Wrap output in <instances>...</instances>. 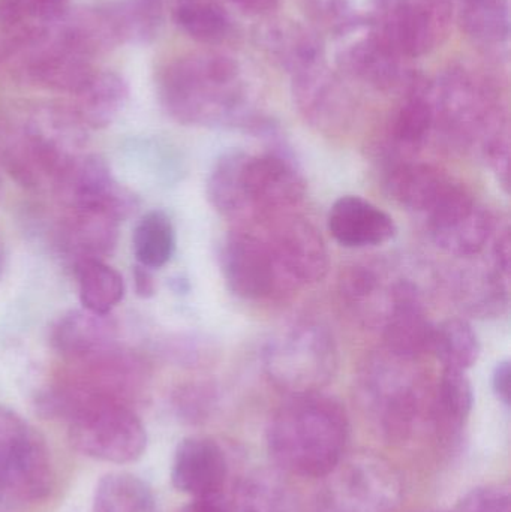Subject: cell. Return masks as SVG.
Here are the masks:
<instances>
[{
    "label": "cell",
    "instance_id": "7402d4cb",
    "mask_svg": "<svg viewBox=\"0 0 511 512\" xmlns=\"http://www.w3.org/2000/svg\"><path fill=\"white\" fill-rule=\"evenodd\" d=\"M257 39L270 60L291 77L326 63L324 41L315 27L290 20L272 21L258 30Z\"/></svg>",
    "mask_w": 511,
    "mask_h": 512
},
{
    "label": "cell",
    "instance_id": "1f68e13d",
    "mask_svg": "<svg viewBox=\"0 0 511 512\" xmlns=\"http://www.w3.org/2000/svg\"><path fill=\"white\" fill-rule=\"evenodd\" d=\"M78 292L84 309L98 315H110L125 297L122 274L105 261H84L74 265Z\"/></svg>",
    "mask_w": 511,
    "mask_h": 512
},
{
    "label": "cell",
    "instance_id": "7c38bea8",
    "mask_svg": "<svg viewBox=\"0 0 511 512\" xmlns=\"http://www.w3.org/2000/svg\"><path fill=\"white\" fill-rule=\"evenodd\" d=\"M432 242L456 258H473L488 246L495 231L489 210L461 183H453L425 216Z\"/></svg>",
    "mask_w": 511,
    "mask_h": 512
},
{
    "label": "cell",
    "instance_id": "d4e9b609",
    "mask_svg": "<svg viewBox=\"0 0 511 512\" xmlns=\"http://www.w3.org/2000/svg\"><path fill=\"white\" fill-rule=\"evenodd\" d=\"M431 81L423 75L402 95V102L389 126V141L399 155H411L425 146L434 132Z\"/></svg>",
    "mask_w": 511,
    "mask_h": 512
},
{
    "label": "cell",
    "instance_id": "c3c4849f",
    "mask_svg": "<svg viewBox=\"0 0 511 512\" xmlns=\"http://www.w3.org/2000/svg\"><path fill=\"white\" fill-rule=\"evenodd\" d=\"M0 194H2V179H0Z\"/></svg>",
    "mask_w": 511,
    "mask_h": 512
},
{
    "label": "cell",
    "instance_id": "ba28073f",
    "mask_svg": "<svg viewBox=\"0 0 511 512\" xmlns=\"http://www.w3.org/2000/svg\"><path fill=\"white\" fill-rule=\"evenodd\" d=\"M53 486L44 438L17 412L0 405V501L36 502Z\"/></svg>",
    "mask_w": 511,
    "mask_h": 512
},
{
    "label": "cell",
    "instance_id": "836d02e7",
    "mask_svg": "<svg viewBox=\"0 0 511 512\" xmlns=\"http://www.w3.org/2000/svg\"><path fill=\"white\" fill-rule=\"evenodd\" d=\"M132 248L143 267L153 270L168 264L176 251V230L170 216L162 210L144 215L135 227Z\"/></svg>",
    "mask_w": 511,
    "mask_h": 512
},
{
    "label": "cell",
    "instance_id": "5bb4252c",
    "mask_svg": "<svg viewBox=\"0 0 511 512\" xmlns=\"http://www.w3.org/2000/svg\"><path fill=\"white\" fill-rule=\"evenodd\" d=\"M221 262L228 288L243 300H266L284 292L269 243L257 228L231 231L222 246Z\"/></svg>",
    "mask_w": 511,
    "mask_h": 512
},
{
    "label": "cell",
    "instance_id": "603a6c76",
    "mask_svg": "<svg viewBox=\"0 0 511 512\" xmlns=\"http://www.w3.org/2000/svg\"><path fill=\"white\" fill-rule=\"evenodd\" d=\"M50 342L66 361L83 360L119 345V330L111 315H98L83 307L57 319Z\"/></svg>",
    "mask_w": 511,
    "mask_h": 512
},
{
    "label": "cell",
    "instance_id": "5b68a950",
    "mask_svg": "<svg viewBox=\"0 0 511 512\" xmlns=\"http://www.w3.org/2000/svg\"><path fill=\"white\" fill-rule=\"evenodd\" d=\"M263 363L270 381L291 396L318 393L336 375L338 346L320 322H294L267 343Z\"/></svg>",
    "mask_w": 511,
    "mask_h": 512
},
{
    "label": "cell",
    "instance_id": "44dd1931",
    "mask_svg": "<svg viewBox=\"0 0 511 512\" xmlns=\"http://www.w3.org/2000/svg\"><path fill=\"white\" fill-rule=\"evenodd\" d=\"M227 477V462L216 442L186 438L177 445L171 466L174 489L195 499L218 496Z\"/></svg>",
    "mask_w": 511,
    "mask_h": 512
},
{
    "label": "cell",
    "instance_id": "484cf974",
    "mask_svg": "<svg viewBox=\"0 0 511 512\" xmlns=\"http://www.w3.org/2000/svg\"><path fill=\"white\" fill-rule=\"evenodd\" d=\"M72 110L87 129L113 125L129 101V86L116 72H95L75 93Z\"/></svg>",
    "mask_w": 511,
    "mask_h": 512
},
{
    "label": "cell",
    "instance_id": "7a4b0ae2",
    "mask_svg": "<svg viewBox=\"0 0 511 512\" xmlns=\"http://www.w3.org/2000/svg\"><path fill=\"white\" fill-rule=\"evenodd\" d=\"M347 436V414L335 399L320 393L297 394L273 415L267 444L284 471L320 478L338 468Z\"/></svg>",
    "mask_w": 511,
    "mask_h": 512
},
{
    "label": "cell",
    "instance_id": "6da1fadb",
    "mask_svg": "<svg viewBox=\"0 0 511 512\" xmlns=\"http://www.w3.org/2000/svg\"><path fill=\"white\" fill-rule=\"evenodd\" d=\"M158 96L168 116L186 126L252 132L264 117L249 107L242 69L225 54H191L168 63L159 72Z\"/></svg>",
    "mask_w": 511,
    "mask_h": 512
},
{
    "label": "cell",
    "instance_id": "4316f807",
    "mask_svg": "<svg viewBox=\"0 0 511 512\" xmlns=\"http://www.w3.org/2000/svg\"><path fill=\"white\" fill-rule=\"evenodd\" d=\"M462 32L480 47L501 48L510 36V0H455Z\"/></svg>",
    "mask_w": 511,
    "mask_h": 512
},
{
    "label": "cell",
    "instance_id": "bcb514c9",
    "mask_svg": "<svg viewBox=\"0 0 511 512\" xmlns=\"http://www.w3.org/2000/svg\"><path fill=\"white\" fill-rule=\"evenodd\" d=\"M186 512H228L218 496H210V498L195 499L194 504L186 510Z\"/></svg>",
    "mask_w": 511,
    "mask_h": 512
},
{
    "label": "cell",
    "instance_id": "f6af8a7d",
    "mask_svg": "<svg viewBox=\"0 0 511 512\" xmlns=\"http://www.w3.org/2000/svg\"><path fill=\"white\" fill-rule=\"evenodd\" d=\"M134 286L138 297L150 298L155 295L156 283L153 274L150 273V268L140 264L134 268Z\"/></svg>",
    "mask_w": 511,
    "mask_h": 512
},
{
    "label": "cell",
    "instance_id": "4dcf8cb0",
    "mask_svg": "<svg viewBox=\"0 0 511 512\" xmlns=\"http://www.w3.org/2000/svg\"><path fill=\"white\" fill-rule=\"evenodd\" d=\"M246 152L231 150L213 164L206 191L216 212L228 218H246L242 173Z\"/></svg>",
    "mask_w": 511,
    "mask_h": 512
},
{
    "label": "cell",
    "instance_id": "8fae6325",
    "mask_svg": "<svg viewBox=\"0 0 511 512\" xmlns=\"http://www.w3.org/2000/svg\"><path fill=\"white\" fill-rule=\"evenodd\" d=\"M242 185L246 218L257 222L293 212L306 194L296 161L279 144L263 155L246 153Z\"/></svg>",
    "mask_w": 511,
    "mask_h": 512
},
{
    "label": "cell",
    "instance_id": "60d3db41",
    "mask_svg": "<svg viewBox=\"0 0 511 512\" xmlns=\"http://www.w3.org/2000/svg\"><path fill=\"white\" fill-rule=\"evenodd\" d=\"M455 512H511L507 487L488 486L471 490L456 507Z\"/></svg>",
    "mask_w": 511,
    "mask_h": 512
},
{
    "label": "cell",
    "instance_id": "e575fe53",
    "mask_svg": "<svg viewBox=\"0 0 511 512\" xmlns=\"http://www.w3.org/2000/svg\"><path fill=\"white\" fill-rule=\"evenodd\" d=\"M473 406L474 390L467 372L444 369L432 405L438 426L452 435L461 432Z\"/></svg>",
    "mask_w": 511,
    "mask_h": 512
},
{
    "label": "cell",
    "instance_id": "9c48e42d",
    "mask_svg": "<svg viewBox=\"0 0 511 512\" xmlns=\"http://www.w3.org/2000/svg\"><path fill=\"white\" fill-rule=\"evenodd\" d=\"M69 441L75 450L99 462L125 465L143 456L147 433L132 406L96 402L68 417Z\"/></svg>",
    "mask_w": 511,
    "mask_h": 512
},
{
    "label": "cell",
    "instance_id": "7dc6e473",
    "mask_svg": "<svg viewBox=\"0 0 511 512\" xmlns=\"http://www.w3.org/2000/svg\"><path fill=\"white\" fill-rule=\"evenodd\" d=\"M5 264H6L5 251H3L2 243H0V280H2L3 270H5Z\"/></svg>",
    "mask_w": 511,
    "mask_h": 512
},
{
    "label": "cell",
    "instance_id": "cb8c5ba5",
    "mask_svg": "<svg viewBox=\"0 0 511 512\" xmlns=\"http://www.w3.org/2000/svg\"><path fill=\"white\" fill-rule=\"evenodd\" d=\"M455 180L434 165L404 161L387 174V189L396 203L426 216L444 197Z\"/></svg>",
    "mask_w": 511,
    "mask_h": 512
},
{
    "label": "cell",
    "instance_id": "9a60e30c",
    "mask_svg": "<svg viewBox=\"0 0 511 512\" xmlns=\"http://www.w3.org/2000/svg\"><path fill=\"white\" fill-rule=\"evenodd\" d=\"M65 209H96L125 221L137 209V197L120 185L110 165L98 155L84 153L60 177L53 189Z\"/></svg>",
    "mask_w": 511,
    "mask_h": 512
},
{
    "label": "cell",
    "instance_id": "f1b7e54d",
    "mask_svg": "<svg viewBox=\"0 0 511 512\" xmlns=\"http://www.w3.org/2000/svg\"><path fill=\"white\" fill-rule=\"evenodd\" d=\"M107 11L119 44H149L164 21V0H120Z\"/></svg>",
    "mask_w": 511,
    "mask_h": 512
},
{
    "label": "cell",
    "instance_id": "d6a6232c",
    "mask_svg": "<svg viewBox=\"0 0 511 512\" xmlns=\"http://www.w3.org/2000/svg\"><path fill=\"white\" fill-rule=\"evenodd\" d=\"M432 354L444 369L467 372L479 360L482 345L470 322L465 319H447L435 325Z\"/></svg>",
    "mask_w": 511,
    "mask_h": 512
},
{
    "label": "cell",
    "instance_id": "f546056e",
    "mask_svg": "<svg viewBox=\"0 0 511 512\" xmlns=\"http://www.w3.org/2000/svg\"><path fill=\"white\" fill-rule=\"evenodd\" d=\"M92 512H158L152 489L128 472H111L96 484Z\"/></svg>",
    "mask_w": 511,
    "mask_h": 512
},
{
    "label": "cell",
    "instance_id": "4fadbf2b",
    "mask_svg": "<svg viewBox=\"0 0 511 512\" xmlns=\"http://www.w3.org/2000/svg\"><path fill=\"white\" fill-rule=\"evenodd\" d=\"M398 472L375 457H360L336 474L327 490L326 512H395L401 504Z\"/></svg>",
    "mask_w": 511,
    "mask_h": 512
},
{
    "label": "cell",
    "instance_id": "d590c367",
    "mask_svg": "<svg viewBox=\"0 0 511 512\" xmlns=\"http://www.w3.org/2000/svg\"><path fill=\"white\" fill-rule=\"evenodd\" d=\"M507 279L495 271H465L458 279L459 303L467 312L491 318L507 306Z\"/></svg>",
    "mask_w": 511,
    "mask_h": 512
},
{
    "label": "cell",
    "instance_id": "83f0119b",
    "mask_svg": "<svg viewBox=\"0 0 511 512\" xmlns=\"http://www.w3.org/2000/svg\"><path fill=\"white\" fill-rule=\"evenodd\" d=\"M177 26L204 45L224 44L233 33V20L218 0H173Z\"/></svg>",
    "mask_w": 511,
    "mask_h": 512
},
{
    "label": "cell",
    "instance_id": "e0dca14e",
    "mask_svg": "<svg viewBox=\"0 0 511 512\" xmlns=\"http://www.w3.org/2000/svg\"><path fill=\"white\" fill-rule=\"evenodd\" d=\"M339 69L347 77L365 83L366 86L384 93L404 95L420 77L416 69L405 63L389 44L366 30L363 38L347 45L336 57Z\"/></svg>",
    "mask_w": 511,
    "mask_h": 512
},
{
    "label": "cell",
    "instance_id": "277c9868",
    "mask_svg": "<svg viewBox=\"0 0 511 512\" xmlns=\"http://www.w3.org/2000/svg\"><path fill=\"white\" fill-rule=\"evenodd\" d=\"M429 96L434 131L456 149L482 147L489 135L507 126L497 90L473 69H447L431 81Z\"/></svg>",
    "mask_w": 511,
    "mask_h": 512
},
{
    "label": "cell",
    "instance_id": "ab89813d",
    "mask_svg": "<svg viewBox=\"0 0 511 512\" xmlns=\"http://www.w3.org/2000/svg\"><path fill=\"white\" fill-rule=\"evenodd\" d=\"M483 158L488 162L492 173L497 176L498 182L506 191L510 188V137L509 128L498 129L486 138L480 147Z\"/></svg>",
    "mask_w": 511,
    "mask_h": 512
},
{
    "label": "cell",
    "instance_id": "ac0fdd59",
    "mask_svg": "<svg viewBox=\"0 0 511 512\" xmlns=\"http://www.w3.org/2000/svg\"><path fill=\"white\" fill-rule=\"evenodd\" d=\"M381 325L387 354L416 361L431 352L435 325L426 315L419 289L410 280L393 283L392 301Z\"/></svg>",
    "mask_w": 511,
    "mask_h": 512
},
{
    "label": "cell",
    "instance_id": "681fc988",
    "mask_svg": "<svg viewBox=\"0 0 511 512\" xmlns=\"http://www.w3.org/2000/svg\"><path fill=\"white\" fill-rule=\"evenodd\" d=\"M428 512H443V511H428Z\"/></svg>",
    "mask_w": 511,
    "mask_h": 512
},
{
    "label": "cell",
    "instance_id": "8992f818",
    "mask_svg": "<svg viewBox=\"0 0 511 512\" xmlns=\"http://www.w3.org/2000/svg\"><path fill=\"white\" fill-rule=\"evenodd\" d=\"M411 363L386 352L369 361L360 382L369 414L392 441L407 439L425 408V387Z\"/></svg>",
    "mask_w": 511,
    "mask_h": 512
},
{
    "label": "cell",
    "instance_id": "f35d334b",
    "mask_svg": "<svg viewBox=\"0 0 511 512\" xmlns=\"http://www.w3.org/2000/svg\"><path fill=\"white\" fill-rule=\"evenodd\" d=\"M309 18L324 32L347 36L368 30L365 14L353 8L350 0H305Z\"/></svg>",
    "mask_w": 511,
    "mask_h": 512
},
{
    "label": "cell",
    "instance_id": "7bdbcfd3",
    "mask_svg": "<svg viewBox=\"0 0 511 512\" xmlns=\"http://www.w3.org/2000/svg\"><path fill=\"white\" fill-rule=\"evenodd\" d=\"M510 255V233L509 230H504L498 233L495 239L492 259H494L495 270L506 279L510 276Z\"/></svg>",
    "mask_w": 511,
    "mask_h": 512
},
{
    "label": "cell",
    "instance_id": "74e56055",
    "mask_svg": "<svg viewBox=\"0 0 511 512\" xmlns=\"http://www.w3.org/2000/svg\"><path fill=\"white\" fill-rule=\"evenodd\" d=\"M68 0H0V26L9 36L21 35L56 20Z\"/></svg>",
    "mask_w": 511,
    "mask_h": 512
},
{
    "label": "cell",
    "instance_id": "52a82bcc",
    "mask_svg": "<svg viewBox=\"0 0 511 512\" xmlns=\"http://www.w3.org/2000/svg\"><path fill=\"white\" fill-rule=\"evenodd\" d=\"M365 17L369 32L404 59H417L446 41L455 0H369Z\"/></svg>",
    "mask_w": 511,
    "mask_h": 512
},
{
    "label": "cell",
    "instance_id": "d6986e66",
    "mask_svg": "<svg viewBox=\"0 0 511 512\" xmlns=\"http://www.w3.org/2000/svg\"><path fill=\"white\" fill-rule=\"evenodd\" d=\"M120 219L104 210L65 209L57 231V245L72 265L104 261L119 239Z\"/></svg>",
    "mask_w": 511,
    "mask_h": 512
},
{
    "label": "cell",
    "instance_id": "30bf717a",
    "mask_svg": "<svg viewBox=\"0 0 511 512\" xmlns=\"http://www.w3.org/2000/svg\"><path fill=\"white\" fill-rule=\"evenodd\" d=\"M269 243L284 292L320 282L329 271L323 236L308 219L293 212L258 221Z\"/></svg>",
    "mask_w": 511,
    "mask_h": 512
},
{
    "label": "cell",
    "instance_id": "ffe728a7",
    "mask_svg": "<svg viewBox=\"0 0 511 512\" xmlns=\"http://www.w3.org/2000/svg\"><path fill=\"white\" fill-rule=\"evenodd\" d=\"M327 228L339 245L350 249L374 248L396 236L392 216L357 195H345L333 203Z\"/></svg>",
    "mask_w": 511,
    "mask_h": 512
},
{
    "label": "cell",
    "instance_id": "8d00e7d4",
    "mask_svg": "<svg viewBox=\"0 0 511 512\" xmlns=\"http://www.w3.org/2000/svg\"><path fill=\"white\" fill-rule=\"evenodd\" d=\"M239 512H294V498L275 474L257 472L240 487Z\"/></svg>",
    "mask_w": 511,
    "mask_h": 512
},
{
    "label": "cell",
    "instance_id": "b9f144b4",
    "mask_svg": "<svg viewBox=\"0 0 511 512\" xmlns=\"http://www.w3.org/2000/svg\"><path fill=\"white\" fill-rule=\"evenodd\" d=\"M511 366L509 360L501 361L492 373V390L495 396L509 408L511 399Z\"/></svg>",
    "mask_w": 511,
    "mask_h": 512
},
{
    "label": "cell",
    "instance_id": "2e32d148",
    "mask_svg": "<svg viewBox=\"0 0 511 512\" xmlns=\"http://www.w3.org/2000/svg\"><path fill=\"white\" fill-rule=\"evenodd\" d=\"M291 93L300 116L317 131L339 132L353 119V95L327 63L293 75Z\"/></svg>",
    "mask_w": 511,
    "mask_h": 512
},
{
    "label": "cell",
    "instance_id": "ee69618b",
    "mask_svg": "<svg viewBox=\"0 0 511 512\" xmlns=\"http://www.w3.org/2000/svg\"><path fill=\"white\" fill-rule=\"evenodd\" d=\"M231 5L249 15H269L278 8L281 0H228Z\"/></svg>",
    "mask_w": 511,
    "mask_h": 512
},
{
    "label": "cell",
    "instance_id": "3957f363",
    "mask_svg": "<svg viewBox=\"0 0 511 512\" xmlns=\"http://www.w3.org/2000/svg\"><path fill=\"white\" fill-rule=\"evenodd\" d=\"M87 128L72 108L41 107L17 131L3 138L0 158L20 185L54 189L60 177L84 155Z\"/></svg>",
    "mask_w": 511,
    "mask_h": 512
}]
</instances>
